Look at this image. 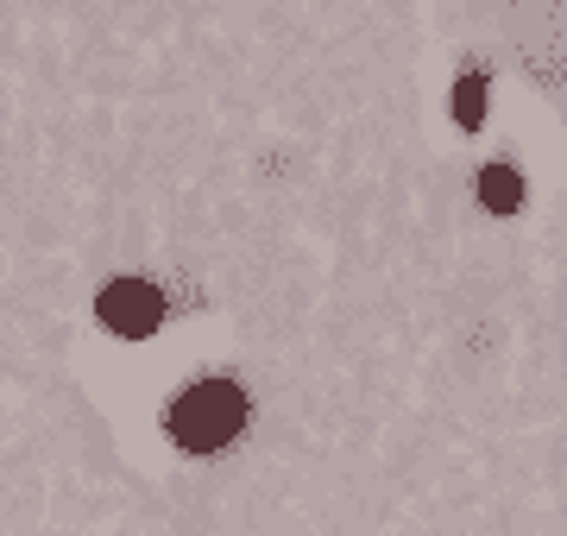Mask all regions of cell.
<instances>
[{"instance_id": "obj_1", "label": "cell", "mask_w": 567, "mask_h": 536, "mask_svg": "<svg viewBox=\"0 0 567 536\" xmlns=\"http://www.w3.org/2000/svg\"><path fill=\"white\" fill-rule=\"evenodd\" d=\"M240 423H246V398H240V385H227V379H203V385H189V392L171 404V435H177V449H189V454L221 449Z\"/></svg>"}, {"instance_id": "obj_2", "label": "cell", "mask_w": 567, "mask_h": 536, "mask_svg": "<svg viewBox=\"0 0 567 536\" xmlns=\"http://www.w3.org/2000/svg\"><path fill=\"white\" fill-rule=\"evenodd\" d=\"M158 316H164V303H158V290L145 285V278H121V285L102 290V322L114 334H126V341L152 334L158 329Z\"/></svg>"}, {"instance_id": "obj_3", "label": "cell", "mask_w": 567, "mask_h": 536, "mask_svg": "<svg viewBox=\"0 0 567 536\" xmlns=\"http://www.w3.org/2000/svg\"><path fill=\"white\" fill-rule=\"evenodd\" d=\"M480 203H486L492 215H511V208L524 203V177L505 171V165H486L480 171Z\"/></svg>"}, {"instance_id": "obj_4", "label": "cell", "mask_w": 567, "mask_h": 536, "mask_svg": "<svg viewBox=\"0 0 567 536\" xmlns=\"http://www.w3.org/2000/svg\"><path fill=\"white\" fill-rule=\"evenodd\" d=\"M454 121L461 126L486 121V76H461V83H454Z\"/></svg>"}]
</instances>
